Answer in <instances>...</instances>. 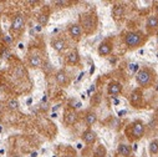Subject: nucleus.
<instances>
[{"label": "nucleus", "instance_id": "412c9836", "mask_svg": "<svg viewBox=\"0 0 158 157\" xmlns=\"http://www.w3.org/2000/svg\"><path fill=\"white\" fill-rule=\"evenodd\" d=\"M149 152H151V155H157L158 153V141L157 140L151 141V143H149Z\"/></svg>", "mask_w": 158, "mask_h": 157}, {"label": "nucleus", "instance_id": "dca6fc26", "mask_svg": "<svg viewBox=\"0 0 158 157\" xmlns=\"http://www.w3.org/2000/svg\"><path fill=\"white\" fill-rule=\"evenodd\" d=\"M29 64H30V66H31V67H35V69H37V67H41V65H43L41 56H39L37 54L31 55V56L29 57Z\"/></svg>", "mask_w": 158, "mask_h": 157}, {"label": "nucleus", "instance_id": "a211bd4d", "mask_svg": "<svg viewBox=\"0 0 158 157\" xmlns=\"http://www.w3.org/2000/svg\"><path fill=\"white\" fill-rule=\"evenodd\" d=\"M131 152H132V150H131V147L128 145L121 143L120 146H118V153L125 156V157H130L131 156Z\"/></svg>", "mask_w": 158, "mask_h": 157}, {"label": "nucleus", "instance_id": "c85d7f7f", "mask_svg": "<svg viewBox=\"0 0 158 157\" xmlns=\"http://www.w3.org/2000/svg\"><path fill=\"white\" fill-rule=\"evenodd\" d=\"M157 45H158V35H157Z\"/></svg>", "mask_w": 158, "mask_h": 157}, {"label": "nucleus", "instance_id": "9d476101", "mask_svg": "<svg viewBox=\"0 0 158 157\" xmlns=\"http://www.w3.org/2000/svg\"><path fill=\"white\" fill-rule=\"evenodd\" d=\"M107 91H108L110 95L116 96V95H118V94H121V91H122V85L118 83V81H111V83L108 84V86H107Z\"/></svg>", "mask_w": 158, "mask_h": 157}, {"label": "nucleus", "instance_id": "6e6552de", "mask_svg": "<svg viewBox=\"0 0 158 157\" xmlns=\"http://www.w3.org/2000/svg\"><path fill=\"white\" fill-rule=\"evenodd\" d=\"M55 78H56V83H57L60 86H66V85H69V83H70V78H69L66 71H64V70L57 71Z\"/></svg>", "mask_w": 158, "mask_h": 157}, {"label": "nucleus", "instance_id": "c756f323", "mask_svg": "<svg viewBox=\"0 0 158 157\" xmlns=\"http://www.w3.org/2000/svg\"><path fill=\"white\" fill-rule=\"evenodd\" d=\"M0 36H2V31H0Z\"/></svg>", "mask_w": 158, "mask_h": 157}, {"label": "nucleus", "instance_id": "a878e982", "mask_svg": "<svg viewBox=\"0 0 158 157\" xmlns=\"http://www.w3.org/2000/svg\"><path fill=\"white\" fill-rule=\"evenodd\" d=\"M4 40H5V43H11V39H10L9 36H5V37H4Z\"/></svg>", "mask_w": 158, "mask_h": 157}, {"label": "nucleus", "instance_id": "0eeeda50", "mask_svg": "<svg viewBox=\"0 0 158 157\" xmlns=\"http://www.w3.org/2000/svg\"><path fill=\"white\" fill-rule=\"evenodd\" d=\"M77 121V113L73 110H66L64 113V122L69 126L73 125Z\"/></svg>", "mask_w": 158, "mask_h": 157}, {"label": "nucleus", "instance_id": "2eb2a0df", "mask_svg": "<svg viewBox=\"0 0 158 157\" xmlns=\"http://www.w3.org/2000/svg\"><path fill=\"white\" fill-rule=\"evenodd\" d=\"M51 45H52L54 50H56L57 53L64 51L66 48V43H65V40H62V39H54L51 41Z\"/></svg>", "mask_w": 158, "mask_h": 157}, {"label": "nucleus", "instance_id": "f3484780", "mask_svg": "<svg viewBox=\"0 0 158 157\" xmlns=\"http://www.w3.org/2000/svg\"><path fill=\"white\" fill-rule=\"evenodd\" d=\"M78 61H80V55H78L77 50H72L67 55V62L71 65H76V64H78Z\"/></svg>", "mask_w": 158, "mask_h": 157}, {"label": "nucleus", "instance_id": "aec40b11", "mask_svg": "<svg viewBox=\"0 0 158 157\" xmlns=\"http://www.w3.org/2000/svg\"><path fill=\"white\" fill-rule=\"evenodd\" d=\"M106 153H107V151H106L105 146L98 145V146L96 147L95 152H94V157H106Z\"/></svg>", "mask_w": 158, "mask_h": 157}, {"label": "nucleus", "instance_id": "7ed1b4c3", "mask_svg": "<svg viewBox=\"0 0 158 157\" xmlns=\"http://www.w3.org/2000/svg\"><path fill=\"white\" fill-rule=\"evenodd\" d=\"M125 43L130 49H135L143 43V35L141 32L130 31L125 35Z\"/></svg>", "mask_w": 158, "mask_h": 157}, {"label": "nucleus", "instance_id": "f8f14e48", "mask_svg": "<svg viewBox=\"0 0 158 157\" xmlns=\"http://www.w3.org/2000/svg\"><path fill=\"white\" fill-rule=\"evenodd\" d=\"M112 53V44L110 41H103L98 46V54L101 56H107Z\"/></svg>", "mask_w": 158, "mask_h": 157}, {"label": "nucleus", "instance_id": "6ab92c4d", "mask_svg": "<svg viewBox=\"0 0 158 157\" xmlns=\"http://www.w3.org/2000/svg\"><path fill=\"white\" fill-rule=\"evenodd\" d=\"M85 121H86V124H87L89 126H92V125L97 121L96 113H95V112H87L86 116H85Z\"/></svg>", "mask_w": 158, "mask_h": 157}, {"label": "nucleus", "instance_id": "1a4fd4ad", "mask_svg": "<svg viewBox=\"0 0 158 157\" xmlns=\"http://www.w3.org/2000/svg\"><path fill=\"white\" fill-rule=\"evenodd\" d=\"M69 32H70L72 39H75V40H80L81 35H82V29H81L80 24H73L69 28Z\"/></svg>", "mask_w": 158, "mask_h": 157}, {"label": "nucleus", "instance_id": "20e7f679", "mask_svg": "<svg viewBox=\"0 0 158 157\" xmlns=\"http://www.w3.org/2000/svg\"><path fill=\"white\" fill-rule=\"evenodd\" d=\"M144 135V125L141 121H136L132 124L131 130V140H139Z\"/></svg>", "mask_w": 158, "mask_h": 157}, {"label": "nucleus", "instance_id": "f03ea898", "mask_svg": "<svg viewBox=\"0 0 158 157\" xmlns=\"http://www.w3.org/2000/svg\"><path fill=\"white\" fill-rule=\"evenodd\" d=\"M136 81L142 87H148L153 83V72L149 69H139L136 74Z\"/></svg>", "mask_w": 158, "mask_h": 157}, {"label": "nucleus", "instance_id": "f257e3e1", "mask_svg": "<svg viewBox=\"0 0 158 157\" xmlns=\"http://www.w3.org/2000/svg\"><path fill=\"white\" fill-rule=\"evenodd\" d=\"M80 26L84 32L92 34L97 28V16L94 13L82 14L80 18Z\"/></svg>", "mask_w": 158, "mask_h": 157}, {"label": "nucleus", "instance_id": "4468645a", "mask_svg": "<svg viewBox=\"0 0 158 157\" xmlns=\"http://www.w3.org/2000/svg\"><path fill=\"white\" fill-rule=\"evenodd\" d=\"M146 26L149 31H154L158 28V16H156V15L148 16V19L146 21Z\"/></svg>", "mask_w": 158, "mask_h": 157}, {"label": "nucleus", "instance_id": "4be33fe9", "mask_svg": "<svg viewBox=\"0 0 158 157\" xmlns=\"http://www.w3.org/2000/svg\"><path fill=\"white\" fill-rule=\"evenodd\" d=\"M8 107H9L10 110H18V108H19V101H18L16 99H11V100H9V102H8Z\"/></svg>", "mask_w": 158, "mask_h": 157}, {"label": "nucleus", "instance_id": "b1692460", "mask_svg": "<svg viewBox=\"0 0 158 157\" xmlns=\"http://www.w3.org/2000/svg\"><path fill=\"white\" fill-rule=\"evenodd\" d=\"M130 70H131L132 72H136V71L138 70V65H137V64H131V65H130Z\"/></svg>", "mask_w": 158, "mask_h": 157}, {"label": "nucleus", "instance_id": "cd10ccee", "mask_svg": "<svg viewBox=\"0 0 158 157\" xmlns=\"http://www.w3.org/2000/svg\"><path fill=\"white\" fill-rule=\"evenodd\" d=\"M11 157H20L19 155H14V156H11Z\"/></svg>", "mask_w": 158, "mask_h": 157}, {"label": "nucleus", "instance_id": "423d86ee", "mask_svg": "<svg viewBox=\"0 0 158 157\" xmlns=\"http://www.w3.org/2000/svg\"><path fill=\"white\" fill-rule=\"evenodd\" d=\"M142 99H143L142 91L137 89V90L132 91V94H131V96H130V102H131L132 106L139 107V105H141V102H142Z\"/></svg>", "mask_w": 158, "mask_h": 157}, {"label": "nucleus", "instance_id": "bb28decb", "mask_svg": "<svg viewBox=\"0 0 158 157\" xmlns=\"http://www.w3.org/2000/svg\"><path fill=\"white\" fill-rule=\"evenodd\" d=\"M156 13H157V15H158V3L156 4Z\"/></svg>", "mask_w": 158, "mask_h": 157}, {"label": "nucleus", "instance_id": "393cba45", "mask_svg": "<svg viewBox=\"0 0 158 157\" xmlns=\"http://www.w3.org/2000/svg\"><path fill=\"white\" fill-rule=\"evenodd\" d=\"M55 4L56 5H60V6H65V5H69L70 2H65V0H62V2H56Z\"/></svg>", "mask_w": 158, "mask_h": 157}, {"label": "nucleus", "instance_id": "9b49d317", "mask_svg": "<svg viewBox=\"0 0 158 157\" xmlns=\"http://www.w3.org/2000/svg\"><path fill=\"white\" fill-rule=\"evenodd\" d=\"M112 16L114 20H121L125 16V6L121 4H117L112 9Z\"/></svg>", "mask_w": 158, "mask_h": 157}, {"label": "nucleus", "instance_id": "5701e85b", "mask_svg": "<svg viewBox=\"0 0 158 157\" xmlns=\"http://www.w3.org/2000/svg\"><path fill=\"white\" fill-rule=\"evenodd\" d=\"M37 20H39V24H40V26L41 25H46L48 21H49V16L48 15H40Z\"/></svg>", "mask_w": 158, "mask_h": 157}, {"label": "nucleus", "instance_id": "39448f33", "mask_svg": "<svg viewBox=\"0 0 158 157\" xmlns=\"http://www.w3.org/2000/svg\"><path fill=\"white\" fill-rule=\"evenodd\" d=\"M24 25H25V18H24V15L16 14L14 16L13 21H11V29L15 30V31H20V30H23Z\"/></svg>", "mask_w": 158, "mask_h": 157}, {"label": "nucleus", "instance_id": "ddd939ff", "mask_svg": "<svg viewBox=\"0 0 158 157\" xmlns=\"http://www.w3.org/2000/svg\"><path fill=\"white\" fill-rule=\"evenodd\" d=\"M82 140H84V142L85 143H87V145H92V143H95V141H96V134L92 131V130H86L84 134H82Z\"/></svg>", "mask_w": 158, "mask_h": 157}]
</instances>
